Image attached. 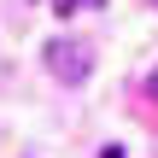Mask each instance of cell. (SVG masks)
Returning <instances> with one entry per match:
<instances>
[{"mask_svg":"<svg viewBox=\"0 0 158 158\" xmlns=\"http://www.w3.org/2000/svg\"><path fill=\"white\" fill-rule=\"evenodd\" d=\"M47 70H53L59 82H82V76L94 70V59H88L82 41H47Z\"/></svg>","mask_w":158,"mask_h":158,"instance_id":"obj_1","label":"cell"},{"mask_svg":"<svg viewBox=\"0 0 158 158\" xmlns=\"http://www.w3.org/2000/svg\"><path fill=\"white\" fill-rule=\"evenodd\" d=\"M88 6H106V0H70V12H88Z\"/></svg>","mask_w":158,"mask_h":158,"instance_id":"obj_2","label":"cell"},{"mask_svg":"<svg viewBox=\"0 0 158 158\" xmlns=\"http://www.w3.org/2000/svg\"><path fill=\"white\" fill-rule=\"evenodd\" d=\"M53 12H59V18H70V0H53Z\"/></svg>","mask_w":158,"mask_h":158,"instance_id":"obj_3","label":"cell"},{"mask_svg":"<svg viewBox=\"0 0 158 158\" xmlns=\"http://www.w3.org/2000/svg\"><path fill=\"white\" fill-rule=\"evenodd\" d=\"M147 94H152V100H158V70H152V76H147Z\"/></svg>","mask_w":158,"mask_h":158,"instance_id":"obj_4","label":"cell"}]
</instances>
